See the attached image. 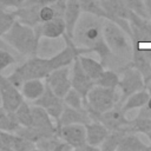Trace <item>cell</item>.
Segmentation results:
<instances>
[{"mask_svg": "<svg viewBox=\"0 0 151 151\" xmlns=\"http://www.w3.org/2000/svg\"><path fill=\"white\" fill-rule=\"evenodd\" d=\"M31 110H32V126H35L45 131L57 132V127L52 117L47 113V111L44 107L33 104L31 106Z\"/></svg>", "mask_w": 151, "mask_h": 151, "instance_id": "d6986e66", "label": "cell"}, {"mask_svg": "<svg viewBox=\"0 0 151 151\" xmlns=\"http://www.w3.org/2000/svg\"><path fill=\"white\" fill-rule=\"evenodd\" d=\"M103 37L113 57L124 66L131 64L132 58V39L116 22L105 19L103 26Z\"/></svg>", "mask_w": 151, "mask_h": 151, "instance_id": "3957f363", "label": "cell"}, {"mask_svg": "<svg viewBox=\"0 0 151 151\" xmlns=\"http://www.w3.org/2000/svg\"><path fill=\"white\" fill-rule=\"evenodd\" d=\"M119 101L120 92H118V88H109L94 85L88 91L84 101V106L91 119L98 122V118L103 112L114 107L116 105H119Z\"/></svg>", "mask_w": 151, "mask_h": 151, "instance_id": "277c9868", "label": "cell"}, {"mask_svg": "<svg viewBox=\"0 0 151 151\" xmlns=\"http://www.w3.org/2000/svg\"><path fill=\"white\" fill-rule=\"evenodd\" d=\"M131 31H132V41L143 44L151 42V20L143 18L136 13H131L129 19Z\"/></svg>", "mask_w": 151, "mask_h": 151, "instance_id": "9a60e30c", "label": "cell"}, {"mask_svg": "<svg viewBox=\"0 0 151 151\" xmlns=\"http://www.w3.org/2000/svg\"><path fill=\"white\" fill-rule=\"evenodd\" d=\"M104 20L105 18L83 12L74 26L72 39L76 45L88 48L91 53L98 54L104 66H107L114 57L103 37Z\"/></svg>", "mask_w": 151, "mask_h": 151, "instance_id": "6da1fadb", "label": "cell"}, {"mask_svg": "<svg viewBox=\"0 0 151 151\" xmlns=\"http://www.w3.org/2000/svg\"><path fill=\"white\" fill-rule=\"evenodd\" d=\"M15 21L17 14L14 9H0V39L9 31Z\"/></svg>", "mask_w": 151, "mask_h": 151, "instance_id": "f546056e", "label": "cell"}, {"mask_svg": "<svg viewBox=\"0 0 151 151\" xmlns=\"http://www.w3.org/2000/svg\"><path fill=\"white\" fill-rule=\"evenodd\" d=\"M99 1H106V0H99Z\"/></svg>", "mask_w": 151, "mask_h": 151, "instance_id": "60d3db41", "label": "cell"}, {"mask_svg": "<svg viewBox=\"0 0 151 151\" xmlns=\"http://www.w3.org/2000/svg\"><path fill=\"white\" fill-rule=\"evenodd\" d=\"M39 6H26L22 5L21 7L14 9L15 14H17V20L28 25V26H37L38 24H40V19H39Z\"/></svg>", "mask_w": 151, "mask_h": 151, "instance_id": "603a6c76", "label": "cell"}, {"mask_svg": "<svg viewBox=\"0 0 151 151\" xmlns=\"http://www.w3.org/2000/svg\"><path fill=\"white\" fill-rule=\"evenodd\" d=\"M98 122L104 124V126L109 131H116V130H123L125 126H127L131 122V119L126 118V113L122 110L120 105H116L114 107L103 112Z\"/></svg>", "mask_w": 151, "mask_h": 151, "instance_id": "5bb4252c", "label": "cell"}, {"mask_svg": "<svg viewBox=\"0 0 151 151\" xmlns=\"http://www.w3.org/2000/svg\"><path fill=\"white\" fill-rule=\"evenodd\" d=\"M71 84L74 90H77L85 99L88 93V91L94 86V81L87 76V73L84 71V68L80 65V61L78 58L72 63L71 67Z\"/></svg>", "mask_w": 151, "mask_h": 151, "instance_id": "4fadbf2b", "label": "cell"}, {"mask_svg": "<svg viewBox=\"0 0 151 151\" xmlns=\"http://www.w3.org/2000/svg\"><path fill=\"white\" fill-rule=\"evenodd\" d=\"M19 127H20V124L15 117V113L5 110L0 105V130L8 131V132H15Z\"/></svg>", "mask_w": 151, "mask_h": 151, "instance_id": "484cf974", "label": "cell"}, {"mask_svg": "<svg viewBox=\"0 0 151 151\" xmlns=\"http://www.w3.org/2000/svg\"><path fill=\"white\" fill-rule=\"evenodd\" d=\"M55 12L53 9V7L51 5H45V6H41L40 9H39V19H40V22H45V21H48L53 18H55Z\"/></svg>", "mask_w": 151, "mask_h": 151, "instance_id": "d590c367", "label": "cell"}, {"mask_svg": "<svg viewBox=\"0 0 151 151\" xmlns=\"http://www.w3.org/2000/svg\"><path fill=\"white\" fill-rule=\"evenodd\" d=\"M34 105H38V106H41L44 107L47 113L52 117L53 120L58 122V119L60 118L63 111H64V107H65V103H64V99L58 97L51 88L50 86L46 84V87H45V91L44 93L38 98L35 99L34 101H32Z\"/></svg>", "mask_w": 151, "mask_h": 151, "instance_id": "8fae6325", "label": "cell"}, {"mask_svg": "<svg viewBox=\"0 0 151 151\" xmlns=\"http://www.w3.org/2000/svg\"><path fill=\"white\" fill-rule=\"evenodd\" d=\"M81 8L78 0H66L65 4V11H64V20L66 24V34L72 38V33L74 29V26L81 14Z\"/></svg>", "mask_w": 151, "mask_h": 151, "instance_id": "ffe728a7", "label": "cell"}, {"mask_svg": "<svg viewBox=\"0 0 151 151\" xmlns=\"http://www.w3.org/2000/svg\"><path fill=\"white\" fill-rule=\"evenodd\" d=\"M0 105H1V99H0Z\"/></svg>", "mask_w": 151, "mask_h": 151, "instance_id": "b9f144b4", "label": "cell"}, {"mask_svg": "<svg viewBox=\"0 0 151 151\" xmlns=\"http://www.w3.org/2000/svg\"><path fill=\"white\" fill-rule=\"evenodd\" d=\"M15 136H17L15 132H8V131L0 130V150L13 151Z\"/></svg>", "mask_w": 151, "mask_h": 151, "instance_id": "836d02e7", "label": "cell"}, {"mask_svg": "<svg viewBox=\"0 0 151 151\" xmlns=\"http://www.w3.org/2000/svg\"><path fill=\"white\" fill-rule=\"evenodd\" d=\"M63 38L65 41V47L61 51H59L57 54L52 55L51 58H47L51 70H55V68L64 67V66H70L76 60V58H78L79 55L91 53V51L88 48L80 47V46L76 45L73 39L70 35L64 34Z\"/></svg>", "mask_w": 151, "mask_h": 151, "instance_id": "8992f818", "label": "cell"}, {"mask_svg": "<svg viewBox=\"0 0 151 151\" xmlns=\"http://www.w3.org/2000/svg\"><path fill=\"white\" fill-rule=\"evenodd\" d=\"M149 98H150L149 91H147L146 88H143V90L137 91V92L132 93L131 96H129V97L122 103L120 107H122V110H123L125 113H127V112L131 111V110L143 107V106L147 103Z\"/></svg>", "mask_w": 151, "mask_h": 151, "instance_id": "cb8c5ba5", "label": "cell"}, {"mask_svg": "<svg viewBox=\"0 0 151 151\" xmlns=\"http://www.w3.org/2000/svg\"><path fill=\"white\" fill-rule=\"evenodd\" d=\"M45 87H46V83L42 81V79H28L22 83L20 91L24 99L34 101L44 93Z\"/></svg>", "mask_w": 151, "mask_h": 151, "instance_id": "44dd1931", "label": "cell"}, {"mask_svg": "<svg viewBox=\"0 0 151 151\" xmlns=\"http://www.w3.org/2000/svg\"><path fill=\"white\" fill-rule=\"evenodd\" d=\"M119 74L114 70H104L103 73L97 78L94 81V85H99L103 87H109V88H118L119 84Z\"/></svg>", "mask_w": 151, "mask_h": 151, "instance_id": "4316f807", "label": "cell"}, {"mask_svg": "<svg viewBox=\"0 0 151 151\" xmlns=\"http://www.w3.org/2000/svg\"><path fill=\"white\" fill-rule=\"evenodd\" d=\"M37 26L39 28L41 38L57 39L66 34V24H65L64 18L61 17H55L48 21L40 22Z\"/></svg>", "mask_w": 151, "mask_h": 151, "instance_id": "2e32d148", "label": "cell"}, {"mask_svg": "<svg viewBox=\"0 0 151 151\" xmlns=\"http://www.w3.org/2000/svg\"><path fill=\"white\" fill-rule=\"evenodd\" d=\"M14 113H15V117H17L20 126H32V110H31V105H28L25 100L14 111Z\"/></svg>", "mask_w": 151, "mask_h": 151, "instance_id": "1f68e13d", "label": "cell"}, {"mask_svg": "<svg viewBox=\"0 0 151 151\" xmlns=\"http://www.w3.org/2000/svg\"><path fill=\"white\" fill-rule=\"evenodd\" d=\"M79 61H80V65L81 67L84 68V71L87 73V76L93 80L96 81L97 78L103 73V71L105 70V66L104 64L100 61V60H96L91 57H87L86 54H81L78 57Z\"/></svg>", "mask_w": 151, "mask_h": 151, "instance_id": "d4e9b609", "label": "cell"}, {"mask_svg": "<svg viewBox=\"0 0 151 151\" xmlns=\"http://www.w3.org/2000/svg\"><path fill=\"white\" fill-rule=\"evenodd\" d=\"M47 58H40L38 55L29 57L25 63L20 64L14 71L7 77V79L18 88L21 87L22 83L28 79H45L51 72Z\"/></svg>", "mask_w": 151, "mask_h": 151, "instance_id": "5b68a950", "label": "cell"}, {"mask_svg": "<svg viewBox=\"0 0 151 151\" xmlns=\"http://www.w3.org/2000/svg\"><path fill=\"white\" fill-rule=\"evenodd\" d=\"M57 134L74 150H83L86 143V129L83 124H68L55 126Z\"/></svg>", "mask_w": 151, "mask_h": 151, "instance_id": "30bf717a", "label": "cell"}, {"mask_svg": "<svg viewBox=\"0 0 151 151\" xmlns=\"http://www.w3.org/2000/svg\"><path fill=\"white\" fill-rule=\"evenodd\" d=\"M145 4H146L147 13H149V19L151 20V0H145Z\"/></svg>", "mask_w": 151, "mask_h": 151, "instance_id": "74e56055", "label": "cell"}, {"mask_svg": "<svg viewBox=\"0 0 151 151\" xmlns=\"http://www.w3.org/2000/svg\"><path fill=\"white\" fill-rule=\"evenodd\" d=\"M85 129H86V143L97 149L100 147L101 143L105 140V138L110 132L104 126V124L97 120H92L88 124H86Z\"/></svg>", "mask_w": 151, "mask_h": 151, "instance_id": "ac0fdd59", "label": "cell"}, {"mask_svg": "<svg viewBox=\"0 0 151 151\" xmlns=\"http://www.w3.org/2000/svg\"><path fill=\"white\" fill-rule=\"evenodd\" d=\"M90 122H92L88 112L86 111V109H81V110H77L70 106L64 107V111L60 116V118L58 119V122H55V126H61V125H68V124H83L86 125Z\"/></svg>", "mask_w": 151, "mask_h": 151, "instance_id": "e0dca14e", "label": "cell"}, {"mask_svg": "<svg viewBox=\"0 0 151 151\" xmlns=\"http://www.w3.org/2000/svg\"><path fill=\"white\" fill-rule=\"evenodd\" d=\"M63 99H64V103H65L66 106H70V107L77 109V110L85 109V106H84L85 98L77 90H74L73 87H71L68 90V92L65 94V97Z\"/></svg>", "mask_w": 151, "mask_h": 151, "instance_id": "4dcf8cb0", "label": "cell"}, {"mask_svg": "<svg viewBox=\"0 0 151 151\" xmlns=\"http://www.w3.org/2000/svg\"><path fill=\"white\" fill-rule=\"evenodd\" d=\"M45 83L60 98H64L68 90L72 87L71 84V68L68 66L52 70L45 78Z\"/></svg>", "mask_w": 151, "mask_h": 151, "instance_id": "ba28073f", "label": "cell"}, {"mask_svg": "<svg viewBox=\"0 0 151 151\" xmlns=\"http://www.w3.org/2000/svg\"><path fill=\"white\" fill-rule=\"evenodd\" d=\"M145 85L146 84L143 74L131 64L126 66L122 71V78L119 79V84H118V88L120 92L119 105H122V103L132 93L145 88Z\"/></svg>", "mask_w": 151, "mask_h": 151, "instance_id": "52a82bcc", "label": "cell"}, {"mask_svg": "<svg viewBox=\"0 0 151 151\" xmlns=\"http://www.w3.org/2000/svg\"><path fill=\"white\" fill-rule=\"evenodd\" d=\"M145 88H146V90L149 91V93H150V96H151V79L146 81V85H145Z\"/></svg>", "mask_w": 151, "mask_h": 151, "instance_id": "f35d334b", "label": "cell"}, {"mask_svg": "<svg viewBox=\"0 0 151 151\" xmlns=\"http://www.w3.org/2000/svg\"><path fill=\"white\" fill-rule=\"evenodd\" d=\"M0 99H1V106L9 112H14L25 100L20 88L14 86L7 79V77H4L1 74H0Z\"/></svg>", "mask_w": 151, "mask_h": 151, "instance_id": "9c48e42d", "label": "cell"}, {"mask_svg": "<svg viewBox=\"0 0 151 151\" xmlns=\"http://www.w3.org/2000/svg\"><path fill=\"white\" fill-rule=\"evenodd\" d=\"M146 136H147V138H149V142H150V147H151V131H149V132L146 133Z\"/></svg>", "mask_w": 151, "mask_h": 151, "instance_id": "ab89813d", "label": "cell"}, {"mask_svg": "<svg viewBox=\"0 0 151 151\" xmlns=\"http://www.w3.org/2000/svg\"><path fill=\"white\" fill-rule=\"evenodd\" d=\"M118 151H149L151 150L150 145H146L142 139L133 132H126L117 147Z\"/></svg>", "mask_w": 151, "mask_h": 151, "instance_id": "7402d4cb", "label": "cell"}, {"mask_svg": "<svg viewBox=\"0 0 151 151\" xmlns=\"http://www.w3.org/2000/svg\"><path fill=\"white\" fill-rule=\"evenodd\" d=\"M26 0H0V9H17L24 5Z\"/></svg>", "mask_w": 151, "mask_h": 151, "instance_id": "8d00e7d4", "label": "cell"}, {"mask_svg": "<svg viewBox=\"0 0 151 151\" xmlns=\"http://www.w3.org/2000/svg\"><path fill=\"white\" fill-rule=\"evenodd\" d=\"M131 65L143 74L146 84V81L151 79V50L140 48L138 42L132 41Z\"/></svg>", "mask_w": 151, "mask_h": 151, "instance_id": "7c38bea8", "label": "cell"}, {"mask_svg": "<svg viewBox=\"0 0 151 151\" xmlns=\"http://www.w3.org/2000/svg\"><path fill=\"white\" fill-rule=\"evenodd\" d=\"M126 132L124 130H116V131H110L107 137L105 138V140L101 143L100 145V150H104V151H114L117 150L119 143H120V139L125 134Z\"/></svg>", "mask_w": 151, "mask_h": 151, "instance_id": "f1b7e54d", "label": "cell"}, {"mask_svg": "<svg viewBox=\"0 0 151 151\" xmlns=\"http://www.w3.org/2000/svg\"><path fill=\"white\" fill-rule=\"evenodd\" d=\"M78 1H79L81 12L94 14L97 17L107 19V15H106L105 9L103 8L101 1H99V0H78Z\"/></svg>", "mask_w": 151, "mask_h": 151, "instance_id": "83f0119b", "label": "cell"}, {"mask_svg": "<svg viewBox=\"0 0 151 151\" xmlns=\"http://www.w3.org/2000/svg\"><path fill=\"white\" fill-rule=\"evenodd\" d=\"M15 63H17V59L8 51H6L5 48L0 47V73L4 70H6L7 67L14 65Z\"/></svg>", "mask_w": 151, "mask_h": 151, "instance_id": "e575fe53", "label": "cell"}, {"mask_svg": "<svg viewBox=\"0 0 151 151\" xmlns=\"http://www.w3.org/2000/svg\"><path fill=\"white\" fill-rule=\"evenodd\" d=\"M7 45L22 55H37L39 41L41 39L38 26H28L20 21H15L7 33L1 38Z\"/></svg>", "mask_w": 151, "mask_h": 151, "instance_id": "7a4b0ae2", "label": "cell"}, {"mask_svg": "<svg viewBox=\"0 0 151 151\" xmlns=\"http://www.w3.org/2000/svg\"><path fill=\"white\" fill-rule=\"evenodd\" d=\"M123 1L130 11H132L133 13H136L143 18L149 19V13H147L145 0H123Z\"/></svg>", "mask_w": 151, "mask_h": 151, "instance_id": "d6a6232c", "label": "cell"}]
</instances>
